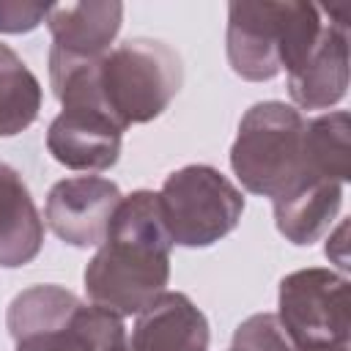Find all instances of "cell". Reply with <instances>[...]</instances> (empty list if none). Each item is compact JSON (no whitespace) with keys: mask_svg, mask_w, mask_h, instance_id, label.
<instances>
[{"mask_svg":"<svg viewBox=\"0 0 351 351\" xmlns=\"http://www.w3.org/2000/svg\"><path fill=\"white\" fill-rule=\"evenodd\" d=\"M170 250L159 197L134 189L112 211L104 241L88 261L82 282L90 304L115 315H137L167 291Z\"/></svg>","mask_w":351,"mask_h":351,"instance_id":"6da1fadb","label":"cell"},{"mask_svg":"<svg viewBox=\"0 0 351 351\" xmlns=\"http://www.w3.org/2000/svg\"><path fill=\"white\" fill-rule=\"evenodd\" d=\"M321 8L302 0H236L228 5L225 52L233 74L250 82L293 71L321 36Z\"/></svg>","mask_w":351,"mask_h":351,"instance_id":"7a4b0ae2","label":"cell"},{"mask_svg":"<svg viewBox=\"0 0 351 351\" xmlns=\"http://www.w3.org/2000/svg\"><path fill=\"white\" fill-rule=\"evenodd\" d=\"M304 118L285 101H258L241 121L230 145V170L239 184L261 197H280L307 181Z\"/></svg>","mask_w":351,"mask_h":351,"instance_id":"3957f363","label":"cell"},{"mask_svg":"<svg viewBox=\"0 0 351 351\" xmlns=\"http://www.w3.org/2000/svg\"><path fill=\"white\" fill-rule=\"evenodd\" d=\"M184 82L178 52L156 38H126L99 60V85L112 118L129 129L159 118Z\"/></svg>","mask_w":351,"mask_h":351,"instance_id":"277c9868","label":"cell"},{"mask_svg":"<svg viewBox=\"0 0 351 351\" xmlns=\"http://www.w3.org/2000/svg\"><path fill=\"white\" fill-rule=\"evenodd\" d=\"M156 197L170 241L189 250L217 244L244 214L241 189L211 165H184L173 170Z\"/></svg>","mask_w":351,"mask_h":351,"instance_id":"5b68a950","label":"cell"},{"mask_svg":"<svg viewBox=\"0 0 351 351\" xmlns=\"http://www.w3.org/2000/svg\"><path fill=\"white\" fill-rule=\"evenodd\" d=\"M274 315L299 351L343 346L351 337L348 280L321 266L291 271L280 280Z\"/></svg>","mask_w":351,"mask_h":351,"instance_id":"8992f818","label":"cell"},{"mask_svg":"<svg viewBox=\"0 0 351 351\" xmlns=\"http://www.w3.org/2000/svg\"><path fill=\"white\" fill-rule=\"evenodd\" d=\"M121 189L115 181L101 176H74L52 184L47 203H44V219L49 230L80 250L99 247L104 241V233L110 228L112 211L121 203Z\"/></svg>","mask_w":351,"mask_h":351,"instance_id":"52a82bcc","label":"cell"},{"mask_svg":"<svg viewBox=\"0 0 351 351\" xmlns=\"http://www.w3.org/2000/svg\"><path fill=\"white\" fill-rule=\"evenodd\" d=\"M123 132L99 104H66L47 129V151L69 170L101 173L118 162Z\"/></svg>","mask_w":351,"mask_h":351,"instance_id":"ba28073f","label":"cell"},{"mask_svg":"<svg viewBox=\"0 0 351 351\" xmlns=\"http://www.w3.org/2000/svg\"><path fill=\"white\" fill-rule=\"evenodd\" d=\"M288 93L299 110H329L348 93V25L324 22L307 58L288 71Z\"/></svg>","mask_w":351,"mask_h":351,"instance_id":"9c48e42d","label":"cell"},{"mask_svg":"<svg viewBox=\"0 0 351 351\" xmlns=\"http://www.w3.org/2000/svg\"><path fill=\"white\" fill-rule=\"evenodd\" d=\"M208 321L181 291H165L143 313L126 337V351H208Z\"/></svg>","mask_w":351,"mask_h":351,"instance_id":"30bf717a","label":"cell"},{"mask_svg":"<svg viewBox=\"0 0 351 351\" xmlns=\"http://www.w3.org/2000/svg\"><path fill=\"white\" fill-rule=\"evenodd\" d=\"M44 22L52 36L49 52L77 60H93L110 52V44L115 41L123 22V3L118 0L52 3Z\"/></svg>","mask_w":351,"mask_h":351,"instance_id":"8fae6325","label":"cell"},{"mask_svg":"<svg viewBox=\"0 0 351 351\" xmlns=\"http://www.w3.org/2000/svg\"><path fill=\"white\" fill-rule=\"evenodd\" d=\"M274 225L296 247L315 244L329 233L343 206V184L329 178H307L274 197Z\"/></svg>","mask_w":351,"mask_h":351,"instance_id":"7c38bea8","label":"cell"},{"mask_svg":"<svg viewBox=\"0 0 351 351\" xmlns=\"http://www.w3.org/2000/svg\"><path fill=\"white\" fill-rule=\"evenodd\" d=\"M44 244V219L22 176L0 162V266L19 269L30 263Z\"/></svg>","mask_w":351,"mask_h":351,"instance_id":"4fadbf2b","label":"cell"},{"mask_svg":"<svg viewBox=\"0 0 351 351\" xmlns=\"http://www.w3.org/2000/svg\"><path fill=\"white\" fill-rule=\"evenodd\" d=\"M123 346V318L90 302H82L69 324L16 340V351H121Z\"/></svg>","mask_w":351,"mask_h":351,"instance_id":"5bb4252c","label":"cell"},{"mask_svg":"<svg viewBox=\"0 0 351 351\" xmlns=\"http://www.w3.org/2000/svg\"><path fill=\"white\" fill-rule=\"evenodd\" d=\"M304 167L310 178L346 184L351 178V115L324 112L304 123Z\"/></svg>","mask_w":351,"mask_h":351,"instance_id":"9a60e30c","label":"cell"},{"mask_svg":"<svg viewBox=\"0 0 351 351\" xmlns=\"http://www.w3.org/2000/svg\"><path fill=\"white\" fill-rule=\"evenodd\" d=\"M80 304H82V299L63 285H52V282L30 285V288L19 291L8 304V313H5L8 335L16 343V340H25L38 332L58 329L71 321V315L80 310Z\"/></svg>","mask_w":351,"mask_h":351,"instance_id":"2e32d148","label":"cell"},{"mask_svg":"<svg viewBox=\"0 0 351 351\" xmlns=\"http://www.w3.org/2000/svg\"><path fill=\"white\" fill-rule=\"evenodd\" d=\"M41 110V85L25 60L0 44V137L25 132Z\"/></svg>","mask_w":351,"mask_h":351,"instance_id":"e0dca14e","label":"cell"},{"mask_svg":"<svg viewBox=\"0 0 351 351\" xmlns=\"http://www.w3.org/2000/svg\"><path fill=\"white\" fill-rule=\"evenodd\" d=\"M228 351H299L274 313H255L244 318Z\"/></svg>","mask_w":351,"mask_h":351,"instance_id":"ac0fdd59","label":"cell"},{"mask_svg":"<svg viewBox=\"0 0 351 351\" xmlns=\"http://www.w3.org/2000/svg\"><path fill=\"white\" fill-rule=\"evenodd\" d=\"M49 3L0 0V33H30L47 19Z\"/></svg>","mask_w":351,"mask_h":351,"instance_id":"d6986e66","label":"cell"},{"mask_svg":"<svg viewBox=\"0 0 351 351\" xmlns=\"http://www.w3.org/2000/svg\"><path fill=\"white\" fill-rule=\"evenodd\" d=\"M346 233H348V222H340L337 233L326 241V255H329L340 269H348V258H346Z\"/></svg>","mask_w":351,"mask_h":351,"instance_id":"ffe728a7","label":"cell"},{"mask_svg":"<svg viewBox=\"0 0 351 351\" xmlns=\"http://www.w3.org/2000/svg\"><path fill=\"white\" fill-rule=\"evenodd\" d=\"M318 351H348V343H343V346H335V348H318Z\"/></svg>","mask_w":351,"mask_h":351,"instance_id":"44dd1931","label":"cell"},{"mask_svg":"<svg viewBox=\"0 0 351 351\" xmlns=\"http://www.w3.org/2000/svg\"><path fill=\"white\" fill-rule=\"evenodd\" d=\"M121 351H126V346H123V348H121Z\"/></svg>","mask_w":351,"mask_h":351,"instance_id":"7402d4cb","label":"cell"}]
</instances>
